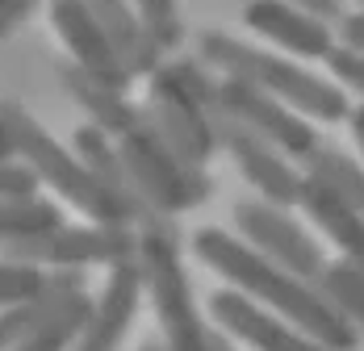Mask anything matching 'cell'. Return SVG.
Masks as SVG:
<instances>
[{
  "label": "cell",
  "instance_id": "1",
  "mask_svg": "<svg viewBox=\"0 0 364 351\" xmlns=\"http://www.w3.org/2000/svg\"><path fill=\"white\" fill-rule=\"evenodd\" d=\"M193 247H197L201 264H210L218 276H226L235 288H243L247 297L268 301L277 314H285L289 322H297V326H301V335L318 339L323 347L352 351L356 343H360V330L339 314L327 297L314 288V284L301 281V276H293L289 268H281V264H272V259H268V255H259L255 247L230 239V234L218 230V226L197 230Z\"/></svg>",
  "mask_w": 364,
  "mask_h": 351
},
{
  "label": "cell",
  "instance_id": "2",
  "mask_svg": "<svg viewBox=\"0 0 364 351\" xmlns=\"http://www.w3.org/2000/svg\"><path fill=\"white\" fill-rule=\"evenodd\" d=\"M201 55H205V63L222 68L230 80H243V84H252L259 92L277 97L281 105L301 109V113H310L318 122H339V117L352 113L348 97L335 84L301 71L297 63H285V59H277L268 50H255L247 42H235L226 34H205L201 38Z\"/></svg>",
  "mask_w": 364,
  "mask_h": 351
},
{
  "label": "cell",
  "instance_id": "3",
  "mask_svg": "<svg viewBox=\"0 0 364 351\" xmlns=\"http://www.w3.org/2000/svg\"><path fill=\"white\" fill-rule=\"evenodd\" d=\"M214 97H218V84L205 75V68H197L188 59L151 71V97H146L143 113L168 139V146L193 168H205L210 155L218 151L214 126H210Z\"/></svg>",
  "mask_w": 364,
  "mask_h": 351
},
{
  "label": "cell",
  "instance_id": "4",
  "mask_svg": "<svg viewBox=\"0 0 364 351\" xmlns=\"http://www.w3.org/2000/svg\"><path fill=\"white\" fill-rule=\"evenodd\" d=\"M117 155L126 163V172L134 180L139 197H143L159 217L168 213L193 210L210 197V176L205 168H193L188 159H181L168 139L155 130V122L139 109V122L117 139Z\"/></svg>",
  "mask_w": 364,
  "mask_h": 351
},
{
  "label": "cell",
  "instance_id": "5",
  "mask_svg": "<svg viewBox=\"0 0 364 351\" xmlns=\"http://www.w3.org/2000/svg\"><path fill=\"white\" fill-rule=\"evenodd\" d=\"M4 113H9V130H13L17 155L26 159V168L38 180H46L84 217H92L101 226H130L126 210L101 188V180L80 163V155H68V146H59V142L42 130V122H34L21 105H4Z\"/></svg>",
  "mask_w": 364,
  "mask_h": 351
},
{
  "label": "cell",
  "instance_id": "6",
  "mask_svg": "<svg viewBox=\"0 0 364 351\" xmlns=\"http://www.w3.org/2000/svg\"><path fill=\"white\" fill-rule=\"evenodd\" d=\"M139 268H143V288L155 301V318L164 326L168 351H210L205 347L210 330L201 326V314H197L193 288H188V276H184L172 226L139 230Z\"/></svg>",
  "mask_w": 364,
  "mask_h": 351
},
{
  "label": "cell",
  "instance_id": "7",
  "mask_svg": "<svg viewBox=\"0 0 364 351\" xmlns=\"http://www.w3.org/2000/svg\"><path fill=\"white\" fill-rule=\"evenodd\" d=\"M0 255L13 264H55V268H84V264H122L139 255L134 226H55L46 234L0 243Z\"/></svg>",
  "mask_w": 364,
  "mask_h": 351
},
{
  "label": "cell",
  "instance_id": "8",
  "mask_svg": "<svg viewBox=\"0 0 364 351\" xmlns=\"http://www.w3.org/2000/svg\"><path fill=\"white\" fill-rule=\"evenodd\" d=\"M210 126H214L218 146H226V151L235 155V163H239L243 176L268 197V205H297V197H301V176L285 163V155H281L268 139H259L252 126H243L239 117H230V113L218 105V97H214V109H210Z\"/></svg>",
  "mask_w": 364,
  "mask_h": 351
},
{
  "label": "cell",
  "instance_id": "9",
  "mask_svg": "<svg viewBox=\"0 0 364 351\" xmlns=\"http://www.w3.org/2000/svg\"><path fill=\"white\" fill-rule=\"evenodd\" d=\"M235 222H239L243 239H247L259 255H268L272 264L289 268L293 276H301V281H318V272L327 268L323 247L314 243V239H310V234H306V230H301L281 205H268V201H243V205H235Z\"/></svg>",
  "mask_w": 364,
  "mask_h": 351
},
{
  "label": "cell",
  "instance_id": "10",
  "mask_svg": "<svg viewBox=\"0 0 364 351\" xmlns=\"http://www.w3.org/2000/svg\"><path fill=\"white\" fill-rule=\"evenodd\" d=\"M218 105L230 113V117H239L243 126H252L259 139H268L281 155H297V159H306L314 146H318V134L301 122V113H293L289 105H281L277 97H268V92H259L252 84H243V80H222L218 84Z\"/></svg>",
  "mask_w": 364,
  "mask_h": 351
},
{
  "label": "cell",
  "instance_id": "11",
  "mask_svg": "<svg viewBox=\"0 0 364 351\" xmlns=\"http://www.w3.org/2000/svg\"><path fill=\"white\" fill-rule=\"evenodd\" d=\"M50 26H55L59 42L68 46V55H72L75 68L88 71V75H97L101 84H109V88H117V92H126L130 75H126V68L117 63L109 38H105V30L97 26L88 0H50Z\"/></svg>",
  "mask_w": 364,
  "mask_h": 351
},
{
  "label": "cell",
  "instance_id": "12",
  "mask_svg": "<svg viewBox=\"0 0 364 351\" xmlns=\"http://www.w3.org/2000/svg\"><path fill=\"white\" fill-rule=\"evenodd\" d=\"M139 293H143V268L139 255L122 259L109 268V281L101 288V297L92 301L88 322L75 339V351H117V343L126 339L130 322L139 314Z\"/></svg>",
  "mask_w": 364,
  "mask_h": 351
},
{
  "label": "cell",
  "instance_id": "13",
  "mask_svg": "<svg viewBox=\"0 0 364 351\" xmlns=\"http://www.w3.org/2000/svg\"><path fill=\"white\" fill-rule=\"evenodd\" d=\"M75 155H80V163H84L88 172L101 180V188H105L113 201L126 210L130 226H139V230L168 226V217H159V213H155L143 197H139L134 180H130V172H126V163H122V155H117V146L109 142V134H105V130H97V126L75 130Z\"/></svg>",
  "mask_w": 364,
  "mask_h": 351
},
{
  "label": "cell",
  "instance_id": "14",
  "mask_svg": "<svg viewBox=\"0 0 364 351\" xmlns=\"http://www.w3.org/2000/svg\"><path fill=\"white\" fill-rule=\"evenodd\" d=\"M210 314H214V322H222V330H230L235 339L252 343L255 351H331V347H323L318 339L297 335V330H289L285 322L268 318L252 297L230 293V288H226V293H214Z\"/></svg>",
  "mask_w": 364,
  "mask_h": 351
},
{
  "label": "cell",
  "instance_id": "15",
  "mask_svg": "<svg viewBox=\"0 0 364 351\" xmlns=\"http://www.w3.org/2000/svg\"><path fill=\"white\" fill-rule=\"evenodd\" d=\"M243 21L252 26L255 34L272 38L277 46H285V50L301 55V59H327V50L335 46L327 21L310 17L306 9L281 4V0H252Z\"/></svg>",
  "mask_w": 364,
  "mask_h": 351
},
{
  "label": "cell",
  "instance_id": "16",
  "mask_svg": "<svg viewBox=\"0 0 364 351\" xmlns=\"http://www.w3.org/2000/svg\"><path fill=\"white\" fill-rule=\"evenodd\" d=\"M88 9H92V17H97V26L105 30L109 38L113 55H117V63L126 68V75L134 80V75H151V71L159 68V42L146 34L143 17L130 9V0H88Z\"/></svg>",
  "mask_w": 364,
  "mask_h": 351
},
{
  "label": "cell",
  "instance_id": "17",
  "mask_svg": "<svg viewBox=\"0 0 364 351\" xmlns=\"http://www.w3.org/2000/svg\"><path fill=\"white\" fill-rule=\"evenodd\" d=\"M75 293H84V272L80 268H55L34 297L0 306V351H9L13 343H21L26 335H34L46 318H55L72 301Z\"/></svg>",
  "mask_w": 364,
  "mask_h": 351
},
{
  "label": "cell",
  "instance_id": "18",
  "mask_svg": "<svg viewBox=\"0 0 364 351\" xmlns=\"http://www.w3.org/2000/svg\"><path fill=\"white\" fill-rule=\"evenodd\" d=\"M297 205L327 230V239L348 255V264L364 272V213H356L335 188H327V184L314 180V176H301V197H297Z\"/></svg>",
  "mask_w": 364,
  "mask_h": 351
},
{
  "label": "cell",
  "instance_id": "19",
  "mask_svg": "<svg viewBox=\"0 0 364 351\" xmlns=\"http://www.w3.org/2000/svg\"><path fill=\"white\" fill-rule=\"evenodd\" d=\"M59 80H63V88L72 92L75 105L92 117V126L105 130L109 139H122V134L139 122V109L126 101V92H117V88H109V84H101L97 75L80 71L75 63H59Z\"/></svg>",
  "mask_w": 364,
  "mask_h": 351
},
{
  "label": "cell",
  "instance_id": "20",
  "mask_svg": "<svg viewBox=\"0 0 364 351\" xmlns=\"http://www.w3.org/2000/svg\"><path fill=\"white\" fill-rule=\"evenodd\" d=\"M306 176H314V180H323L327 188H335L348 205L356 213H364V168L356 159H348L343 151H335V146H314L310 155H306Z\"/></svg>",
  "mask_w": 364,
  "mask_h": 351
},
{
  "label": "cell",
  "instance_id": "21",
  "mask_svg": "<svg viewBox=\"0 0 364 351\" xmlns=\"http://www.w3.org/2000/svg\"><path fill=\"white\" fill-rule=\"evenodd\" d=\"M63 226V213L59 205L42 201V197H0V243H13V239H30V234H46Z\"/></svg>",
  "mask_w": 364,
  "mask_h": 351
},
{
  "label": "cell",
  "instance_id": "22",
  "mask_svg": "<svg viewBox=\"0 0 364 351\" xmlns=\"http://www.w3.org/2000/svg\"><path fill=\"white\" fill-rule=\"evenodd\" d=\"M88 310H92V297L88 293H75L59 314L46 318L34 335H26L21 343H13L9 351H68V343L80 339V330L88 322Z\"/></svg>",
  "mask_w": 364,
  "mask_h": 351
},
{
  "label": "cell",
  "instance_id": "23",
  "mask_svg": "<svg viewBox=\"0 0 364 351\" xmlns=\"http://www.w3.org/2000/svg\"><path fill=\"white\" fill-rule=\"evenodd\" d=\"M314 288H318L352 326H364V272L360 268H352L348 259H343V264H327V268L318 272Z\"/></svg>",
  "mask_w": 364,
  "mask_h": 351
},
{
  "label": "cell",
  "instance_id": "24",
  "mask_svg": "<svg viewBox=\"0 0 364 351\" xmlns=\"http://www.w3.org/2000/svg\"><path fill=\"white\" fill-rule=\"evenodd\" d=\"M139 17H143L146 34L159 42V50L181 42V17H176V0H134Z\"/></svg>",
  "mask_w": 364,
  "mask_h": 351
},
{
  "label": "cell",
  "instance_id": "25",
  "mask_svg": "<svg viewBox=\"0 0 364 351\" xmlns=\"http://www.w3.org/2000/svg\"><path fill=\"white\" fill-rule=\"evenodd\" d=\"M46 281V272H38V264H13V259H0V306H13V301H26L34 297Z\"/></svg>",
  "mask_w": 364,
  "mask_h": 351
},
{
  "label": "cell",
  "instance_id": "26",
  "mask_svg": "<svg viewBox=\"0 0 364 351\" xmlns=\"http://www.w3.org/2000/svg\"><path fill=\"white\" fill-rule=\"evenodd\" d=\"M327 63H331V71H335L343 84H352V88H360L364 92V55L360 50H352V46H331Z\"/></svg>",
  "mask_w": 364,
  "mask_h": 351
},
{
  "label": "cell",
  "instance_id": "27",
  "mask_svg": "<svg viewBox=\"0 0 364 351\" xmlns=\"http://www.w3.org/2000/svg\"><path fill=\"white\" fill-rule=\"evenodd\" d=\"M38 176L26 163H0V197H30Z\"/></svg>",
  "mask_w": 364,
  "mask_h": 351
},
{
  "label": "cell",
  "instance_id": "28",
  "mask_svg": "<svg viewBox=\"0 0 364 351\" xmlns=\"http://www.w3.org/2000/svg\"><path fill=\"white\" fill-rule=\"evenodd\" d=\"M38 4H42V0H4V4H0V38L13 34V30L34 13Z\"/></svg>",
  "mask_w": 364,
  "mask_h": 351
},
{
  "label": "cell",
  "instance_id": "29",
  "mask_svg": "<svg viewBox=\"0 0 364 351\" xmlns=\"http://www.w3.org/2000/svg\"><path fill=\"white\" fill-rule=\"evenodd\" d=\"M343 42H348L352 50H360V55H364V13L343 17Z\"/></svg>",
  "mask_w": 364,
  "mask_h": 351
},
{
  "label": "cell",
  "instance_id": "30",
  "mask_svg": "<svg viewBox=\"0 0 364 351\" xmlns=\"http://www.w3.org/2000/svg\"><path fill=\"white\" fill-rule=\"evenodd\" d=\"M310 17H318V21H331V17H339V0H297Z\"/></svg>",
  "mask_w": 364,
  "mask_h": 351
},
{
  "label": "cell",
  "instance_id": "31",
  "mask_svg": "<svg viewBox=\"0 0 364 351\" xmlns=\"http://www.w3.org/2000/svg\"><path fill=\"white\" fill-rule=\"evenodd\" d=\"M13 155H17V146H13V130H9V113L0 105V163H13Z\"/></svg>",
  "mask_w": 364,
  "mask_h": 351
},
{
  "label": "cell",
  "instance_id": "32",
  "mask_svg": "<svg viewBox=\"0 0 364 351\" xmlns=\"http://www.w3.org/2000/svg\"><path fill=\"white\" fill-rule=\"evenodd\" d=\"M205 347L210 351H235V343H230L226 335H218V330H210V335H205Z\"/></svg>",
  "mask_w": 364,
  "mask_h": 351
},
{
  "label": "cell",
  "instance_id": "33",
  "mask_svg": "<svg viewBox=\"0 0 364 351\" xmlns=\"http://www.w3.org/2000/svg\"><path fill=\"white\" fill-rule=\"evenodd\" d=\"M352 134H356V142H360V151H364V105L352 109Z\"/></svg>",
  "mask_w": 364,
  "mask_h": 351
},
{
  "label": "cell",
  "instance_id": "34",
  "mask_svg": "<svg viewBox=\"0 0 364 351\" xmlns=\"http://www.w3.org/2000/svg\"><path fill=\"white\" fill-rule=\"evenodd\" d=\"M143 351H168V347H155V343H146V347Z\"/></svg>",
  "mask_w": 364,
  "mask_h": 351
},
{
  "label": "cell",
  "instance_id": "35",
  "mask_svg": "<svg viewBox=\"0 0 364 351\" xmlns=\"http://www.w3.org/2000/svg\"><path fill=\"white\" fill-rule=\"evenodd\" d=\"M0 4H4V0H0Z\"/></svg>",
  "mask_w": 364,
  "mask_h": 351
},
{
  "label": "cell",
  "instance_id": "36",
  "mask_svg": "<svg viewBox=\"0 0 364 351\" xmlns=\"http://www.w3.org/2000/svg\"><path fill=\"white\" fill-rule=\"evenodd\" d=\"M360 4H364V0H360Z\"/></svg>",
  "mask_w": 364,
  "mask_h": 351
}]
</instances>
